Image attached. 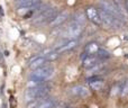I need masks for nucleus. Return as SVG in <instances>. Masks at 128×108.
Wrapping results in <instances>:
<instances>
[{"label": "nucleus", "mask_w": 128, "mask_h": 108, "mask_svg": "<svg viewBox=\"0 0 128 108\" xmlns=\"http://www.w3.org/2000/svg\"><path fill=\"white\" fill-rule=\"evenodd\" d=\"M50 87L47 86H42L37 87V88H28L25 92V99L26 101L30 102L37 99H44L50 92Z\"/></svg>", "instance_id": "f257e3e1"}, {"label": "nucleus", "mask_w": 128, "mask_h": 108, "mask_svg": "<svg viewBox=\"0 0 128 108\" xmlns=\"http://www.w3.org/2000/svg\"><path fill=\"white\" fill-rule=\"evenodd\" d=\"M99 14L102 20V25L106 28H120L124 26V23L122 20H119L118 18H116L114 15H111L110 13L104 10L102 8H99Z\"/></svg>", "instance_id": "f03ea898"}, {"label": "nucleus", "mask_w": 128, "mask_h": 108, "mask_svg": "<svg viewBox=\"0 0 128 108\" xmlns=\"http://www.w3.org/2000/svg\"><path fill=\"white\" fill-rule=\"evenodd\" d=\"M58 9L56 8H47L45 9L43 13H40V15H37L33 20L34 25H43L50 23L56 15H58Z\"/></svg>", "instance_id": "7ed1b4c3"}, {"label": "nucleus", "mask_w": 128, "mask_h": 108, "mask_svg": "<svg viewBox=\"0 0 128 108\" xmlns=\"http://www.w3.org/2000/svg\"><path fill=\"white\" fill-rule=\"evenodd\" d=\"M99 7L100 8H102L104 10L110 13L111 15H114L116 18H118L119 20H122L124 24H126L127 20L125 19V17L120 14V11L118 10L117 6L115 5V2L114 1H110V0H100L99 1Z\"/></svg>", "instance_id": "20e7f679"}, {"label": "nucleus", "mask_w": 128, "mask_h": 108, "mask_svg": "<svg viewBox=\"0 0 128 108\" xmlns=\"http://www.w3.org/2000/svg\"><path fill=\"white\" fill-rule=\"evenodd\" d=\"M82 32H83V26L79 23L73 20L68 27H66L65 34H63V37H66L68 40H76L81 36Z\"/></svg>", "instance_id": "39448f33"}, {"label": "nucleus", "mask_w": 128, "mask_h": 108, "mask_svg": "<svg viewBox=\"0 0 128 108\" xmlns=\"http://www.w3.org/2000/svg\"><path fill=\"white\" fill-rule=\"evenodd\" d=\"M54 74V68L52 66H42L38 68L36 70H34V72L30 73L29 78H40L44 80H48L50 78H52Z\"/></svg>", "instance_id": "423d86ee"}, {"label": "nucleus", "mask_w": 128, "mask_h": 108, "mask_svg": "<svg viewBox=\"0 0 128 108\" xmlns=\"http://www.w3.org/2000/svg\"><path fill=\"white\" fill-rule=\"evenodd\" d=\"M86 14L88 19H90L93 24L102 25V20H101V17H100V14H99V9L94 8V7H88L86 10Z\"/></svg>", "instance_id": "0eeeda50"}, {"label": "nucleus", "mask_w": 128, "mask_h": 108, "mask_svg": "<svg viewBox=\"0 0 128 108\" xmlns=\"http://www.w3.org/2000/svg\"><path fill=\"white\" fill-rule=\"evenodd\" d=\"M81 62H82V65H83V68L88 70V69L92 68L93 65H96L97 63L101 62V60H100L99 57L97 56V54H88L83 60H82Z\"/></svg>", "instance_id": "6e6552de"}, {"label": "nucleus", "mask_w": 128, "mask_h": 108, "mask_svg": "<svg viewBox=\"0 0 128 108\" xmlns=\"http://www.w3.org/2000/svg\"><path fill=\"white\" fill-rule=\"evenodd\" d=\"M70 92H71V95L76 96V97H81V98L88 97V96L90 95V90H89L86 87H84V86H75V87H73V88L70 89Z\"/></svg>", "instance_id": "1a4fd4ad"}, {"label": "nucleus", "mask_w": 128, "mask_h": 108, "mask_svg": "<svg viewBox=\"0 0 128 108\" xmlns=\"http://www.w3.org/2000/svg\"><path fill=\"white\" fill-rule=\"evenodd\" d=\"M46 62H48L46 57L40 55V56L33 57V59L29 61V66H30V69H33V70H36V69H38V68H42V66H44Z\"/></svg>", "instance_id": "9d476101"}, {"label": "nucleus", "mask_w": 128, "mask_h": 108, "mask_svg": "<svg viewBox=\"0 0 128 108\" xmlns=\"http://www.w3.org/2000/svg\"><path fill=\"white\" fill-rule=\"evenodd\" d=\"M68 14L66 13V11H62V13H58V15L55 16V17L53 18V19L50 22V25H51L52 27H58V25L63 24L64 22H65L66 19H68Z\"/></svg>", "instance_id": "9b49d317"}, {"label": "nucleus", "mask_w": 128, "mask_h": 108, "mask_svg": "<svg viewBox=\"0 0 128 108\" xmlns=\"http://www.w3.org/2000/svg\"><path fill=\"white\" fill-rule=\"evenodd\" d=\"M42 0H18L16 1V6L18 8H34Z\"/></svg>", "instance_id": "f8f14e48"}, {"label": "nucleus", "mask_w": 128, "mask_h": 108, "mask_svg": "<svg viewBox=\"0 0 128 108\" xmlns=\"http://www.w3.org/2000/svg\"><path fill=\"white\" fill-rule=\"evenodd\" d=\"M76 45H78L76 40H68V42L64 43V45H62L61 47H58L56 51H58V53H62V52H65V51H68V50L73 49V47H75Z\"/></svg>", "instance_id": "ddd939ff"}, {"label": "nucleus", "mask_w": 128, "mask_h": 108, "mask_svg": "<svg viewBox=\"0 0 128 108\" xmlns=\"http://www.w3.org/2000/svg\"><path fill=\"white\" fill-rule=\"evenodd\" d=\"M45 81L46 80L40 79V78H30V80L27 82V86H28V88H37V87L46 86Z\"/></svg>", "instance_id": "4468645a"}, {"label": "nucleus", "mask_w": 128, "mask_h": 108, "mask_svg": "<svg viewBox=\"0 0 128 108\" xmlns=\"http://www.w3.org/2000/svg\"><path fill=\"white\" fill-rule=\"evenodd\" d=\"M99 50H100V47H99V45H98L97 43L91 42V43H88V44H86L84 51H86L88 54H97Z\"/></svg>", "instance_id": "2eb2a0df"}, {"label": "nucleus", "mask_w": 128, "mask_h": 108, "mask_svg": "<svg viewBox=\"0 0 128 108\" xmlns=\"http://www.w3.org/2000/svg\"><path fill=\"white\" fill-rule=\"evenodd\" d=\"M86 13H82V11H79V13H76L74 15V17H73V20L76 23H79V24H81L82 26H84L86 25Z\"/></svg>", "instance_id": "dca6fc26"}, {"label": "nucleus", "mask_w": 128, "mask_h": 108, "mask_svg": "<svg viewBox=\"0 0 128 108\" xmlns=\"http://www.w3.org/2000/svg\"><path fill=\"white\" fill-rule=\"evenodd\" d=\"M54 106H55V101L51 98H46V99H43L36 108H54Z\"/></svg>", "instance_id": "f3484780"}, {"label": "nucleus", "mask_w": 128, "mask_h": 108, "mask_svg": "<svg viewBox=\"0 0 128 108\" xmlns=\"http://www.w3.org/2000/svg\"><path fill=\"white\" fill-rule=\"evenodd\" d=\"M90 88L92 89V90H100V89L104 87V80L102 79H99V80H96V81L93 82H90Z\"/></svg>", "instance_id": "a211bd4d"}, {"label": "nucleus", "mask_w": 128, "mask_h": 108, "mask_svg": "<svg viewBox=\"0 0 128 108\" xmlns=\"http://www.w3.org/2000/svg\"><path fill=\"white\" fill-rule=\"evenodd\" d=\"M97 56L99 57L101 61H106V60H108L109 57H110V53H109L108 51H106V50L100 49L97 53Z\"/></svg>", "instance_id": "6ab92c4d"}, {"label": "nucleus", "mask_w": 128, "mask_h": 108, "mask_svg": "<svg viewBox=\"0 0 128 108\" xmlns=\"http://www.w3.org/2000/svg\"><path fill=\"white\" fill-rule=\"evenodd\" d=\"M104 66V62H99V63H97L96 65H93L92 68H90V69H88V72L89 73H96V72H99L100 70H101L102 68Z\"/></svg>", "instance_id": "aec40b11"}, {"label": "nucleus", "mask_w": 128, "mask_h": 108, "mask_svg": "<svg viewBox=\"0 0 128 108\" xmlns=\"http://www.w3.org/2000/svg\"><path fill=\"white\" fill-rule=\"evenodd\" d=\"M58 56H60V53H58V52L56 51V50H54V51H53V52H51L50 54L45 55V57L47 59V61H48V62H50V61H54V60H56Z\"/></svg>", "instance_id": "412c9836"}, {"label": "nucleus", "mask_w": 128, "mask_h": 108, "mask_svg": "<svg viewBox=\"0 0 128 108\" xmlns=\"http://www.w3.org/2000/svg\"><path fill=\"white\" fill-rule=\"evenodd\" d=\"M120 95H122V97H126V96L128 95V80H126V81L122 83Z\"/></svg>", "instance_id": "4be33fe9"}, {"label": "nucleus", "mask_w": 128, "mask_h": 108, "mask_svg": "<svg viewBox=\"0 0 128 108\" xmlns=\"http://www.w3.org/2000/svg\"><path fill=\"white\" fill-rule=\"evenodd\" d=\"M0 15L4 16V8H2L1 6H0Z\"/></svg>", "instance_id": "5701e85b"}, {"label": "nucleus", "mask_w": 128, "mask_h": 108, "mask_svg": "<svg viewBox=\"0 0 128 108\" xmlns=\"http://www.w3.org/2000/svg\"><path fill=\"white\" fill-rule=\"evenodd\" d=\"M126 7H127V10H128V0H126Z\"/></svg>", "instance_id": "b1692460"}, {"label": "nucleus", "mask_w": 128, "mask_h": 108, "mask_svg": "<svg viewBox=\"0 0 128 108\" xmlns=\"http://www.w3.org/2000/svg\"><path fill=\"white\" fill-rule=\"evenodd\" d=\"M63 108H72V107H71V106H64Z\"/></svg>", "instance_id": "393cba45"}, {"label": "nucleus", "mask_w": 128, "mask_h": 108, "mask_svg": "<svg viewBox=\"0 0 128 108\" xmlns=\"http://www.w3.org/2000/svg\"><path fill=\"white\" fill-rule=\"evenodd\" d=\"M0 59H1V52H0Z\"/></svg>", "instance_id": "a878e982"}, {"label": "nucleus", "mask_w": 128, "mask_h": 108, "mask_svg": "<svg viewBox=\"0 0 128 108\" xmlns=\"http://www.w3.org/2000/svg\"><path fill=\"white\" fill-rule=\"evenodd\" d=\"M15 1H18V0H15Z\"/></svg>", "instance_id": "bb28decb"}, {"label": "nucleus", "mask_w": 128, "mask_h": 108, "mask_svg": "<svg viewBox=\"0 0 128 108\" xmlns=\"http://www.w3.org/2000/svg\"></svg>", "instance_id": "cd10ccee"}]
</instances>
